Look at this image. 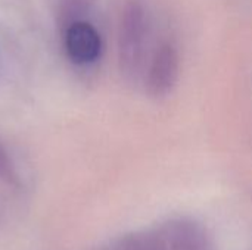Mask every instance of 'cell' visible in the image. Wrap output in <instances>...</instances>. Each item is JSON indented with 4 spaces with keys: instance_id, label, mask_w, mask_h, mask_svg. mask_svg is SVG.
Instances as JSON below:
<instances>
[{
    "instance_id": "cell-4",
    "label": "cell",
    "mask_w": 252,
    "mask_h": 250,
    "mask_svg": "<svg viewBox=\"0 0 252 250\" xmlns=\"http://www.w3.org/2000/svg\"><path fill=\"white\" fill-rule=\"evenodd\" d=\"M179 77V55L177 50L165 43L157 50L148 72V90L152 96H165L174 87Z\"/></svg>"
},
{
    "instance_id": "cell-1",
    "label": "cell",
    "mask_w": 252,
    "mask_h": 250,
    "mask_svg": "<svg viewBox=\"0 0 252 250\" xmlns=\"http://www.w3.org/2000/svg\"><path fill=\"white\" fill-rule=\"evenodd\" d=\"M148 21L145 7L137 0H130L123 9L118 32V60L121 74L136 80L143 63Z\"/></svg>"
},
{
    "instance_id": "cell-5",
    "label": "cell",
    "mask_w": 252,
    "mask_h": 250,
    "mask_svg": "<svg viewBox=\"0 0 252 250\" xmlns=\"http://www.w3.org/2000/svg\"><path fill=\"white\" fill-rule=\"evenodd\" d=\"M109 250H168L158 231L131 233L118 239Z\"/></svg>"
},
{
    "instance_id": "cell-7",
    "label": "cell",
    "mask_w": 252,
    "mask_h": 250,
    "mask_svg": "<svg viewBox=\"0 0 252 250\" xmlns=\"http://www.w3.org/2000/svg\"><path fill=\"white\" fill-rule=\"evenodd\" d=\"M0 181L7 183V184H16L18 183V175L15 165L6 152V149L0 144Z\"/></svg>"
},
{
    "instance_id": "cell-2",
    "label": "cell",
    "mask_w": 252,
    "mask_h": 250,
    "mask_svg": "<svg viewBox=\"0 0 252 250\" xmlns=\"http://www.w3.org/2000/svg\"><path fill=\"white\" fill-rule=\"evenodd\" d=\"M168 250H214L205 228L189 218H173L157 230Z\"/></svg>"
},
{
    "instance_id": "cell-3",
    "label": "cell",
    "mask_w": 252,
    "mask_h": 250,
    "mask_svg": "<svg viewBox=\"0 0 252 250\" xmlns=\"http://www.w3.org/2000/svg\"><path fill=\"white\" fill-rule=\"evenodd\" d=\"M63 46L66 56L77 65L94 62L102 50L97 29L87 21H75L63 29Z\"/></svg>"
},
{
    "instance_id": "cell-6",
    "label": "cell",
    "mask_w": 252,
    "mask_h": 250,
    "mask_svg": "<svg viewBox=\"0 0 252 250\" xmlns=\"http://www.w3.org/2000/svg\"><path fill=\"white\" fill-rule=\"evenodd\" d=\"M89 0H56L58 21L62 25V31L72 22L80 21V13L87 7Z\"/></svg>"
}]
</instances>
